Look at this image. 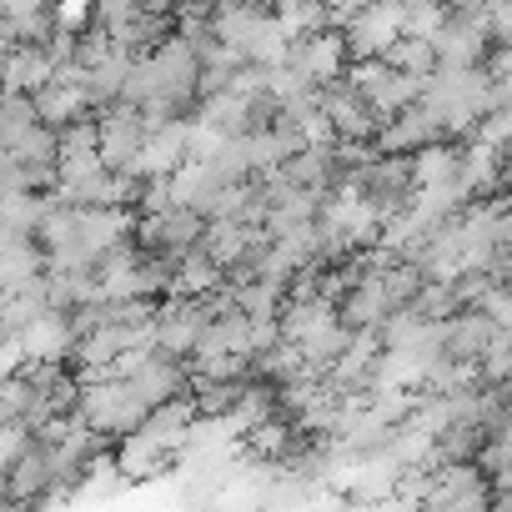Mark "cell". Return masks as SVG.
<instances>
[{"mask_svg": "<svg viewBox=\"0 0 512 512\" xmlns=\"http://www.w3.org/2000/svg\"><path fill=\"white\" fill-rule=\"evenodd\" d=\"M226 292V272L211 262V256L196 246L191 256H181L176 262V297H216Z\"/></svg>", "mask_w": 512, "mask_h": 512, "instance_id": "11", "label": "cell"}, {"mask_svg": "<svg viewBox=\"0 0 512 512\" xmlns=\"http://www.w3.org/2000/svg\"><path fill=\"white\" fill-rule=\"evenodd\" d=\"M191 121H196V126H206V131H216V136H226V141H236V136H251V111H246V96H236V91L201 96Z\"/></svg>", "mask_w": 512, "mask_h": 512, "instance_id": "10", "label": "cell"}, {"mask_svg": "<svg viewBox=\"0 0 512 512\" xmlns=\"http://www.w3.org/2000/svg\"><path fill=\"white\" fill-rule=\"evenodd\" d=\"M41 126V111H36V96H6V111H0V146H21L31 131Z\"/></svg>", "mask_w": 512, "mask_h": 512, "instance_id": "14", "label": "cell"}, {"mask_svg": "<svg viewBox=\"0 0 512 512\" xmlns=\"http://www.w3.org/2000/svg\"><path fill=\"white\" fill-rule=\"evenodd\" d=\"M96 126H101V161H106L111 171H131V166L146 156L151 126H146V111H141V106L116 101V106L96 111Z\"/></svg>", "mask_w": 512, "mask_h": 512, "instance_id": "3", "label": "cell"}, {"mask_svg": "<svg viewBox=\"0 0 512 512\" xmlns=\"http://www.w3.org/2000/svg\"><path fill=\"white\" fill-rule=\"evenodd\" d=\"M352 86L367 96V106L382 116V121H397L402 111H412L417 101H422V91H427V81H417V76H402L392 61H352Z\"/></svg>", "mask_w": 512, "mask_h": 512, "instance_id": "2", "label": "cell"}, {"mask_svg": "<svg viewBox=\"0 0 512 512\" xmlns=\"http://www.w3.org/2000/svg\"><path fill=\"white\" fill-rule=\"evenodd\" d=\"M502 332L472 307V312H462V317H452L447 327H442V347H447V357L452 362H467V367H482V357L492 352V342H497Z\"/></svg>", "mask_w": 512, "mask_h": 512, "instance_id": "8", "label": "cell"}, {"mask_svg": "<svg viewBox=\"0 0 512 512\" xmlns=\"http://www.w3.org/2000/svg\"><path fill=\"white\" fill-rule=\"evenodd\" d=\"M402 76H417V81H432L437 71H442V51H437V41H422V36H402L397 46H392V56H387Z\"/></svg>", "mask_w": 512, "mask_h": 512, "instance_id": "13", "label": "cell"}, {"mask_svg": "<svg viewBox=\"0 0 512 512\" xmlns=\"http://www.w3.org/2000/svg\"><path fill=\"white\" fill-rule=\"evenodd\" d=\"M317 101H322V111H327V121H332L337 141H377V136H382V126H387V121L367 106V96L352 86V76H342V81L322 86V91H317Z\"/></svg>", "mask_w": 512, "mask_h": 512, "instance_id": "5", "label": "cell"}, {"mask_svg": "<svg viewBox=\"0 0 512 512\" xmlns=\"http://www.w3.org/2000/svg\"><path fill=\"white\" fill-rule=\"evenodd\" d=\"M477 312H482L497 332H512V287H502V282H497V287L477 302Z\"/></svg>", "mask_w": 512, "mask_h": 512, "instance_id": "15", "label": "cell"}, {"mask_svg": "<svg viewBox=\"0 0 512 512\" xmlns=\"http://www.w3.org/2000/svg\"><path fill=\"white\" fill-rule=\"evenodd\" d=\"M287 66L307 81V86H332V81H342L347 71H352V51H347V36L342 31H322V36H302V41H292V56H287Z\"/></svg>", "mask_w": 512, "mask_h": 512, "instance_id": "6", "label": "cell"}, {"mask_svg": "<svg viewBox=\"0 0 512 512\" xmlns=\"http://www.w3.org/2000/svg\"><path fill=\"white\" fill-rule=\"evenodd\" d=\"M76 417L96 432V437H131V432H141L146 427V417H151V407H146V397L136 392V382H126V377H111V382H96V387H81V407H76Z\"/></svg>", "mask_w": 512, "mask_h": 512, "instance_id": "1", "label": "cell"}, {"mask_svg": "<svg viewBox=\"0 0 512 512\" xmlns=\"http://www.w3.org/2000/svg\"><path fill=\"white\" fill-rule=\"evenodd\" d=\"M442 141H447V131H442V121H437L427 106L402 111V116H397V121H387V126H382V136H377L382 156H417V151L442 146Z\"/></svg>", "mask_w": 512, "mask_h": 512, "instance_id": "7", "label": "cell"}, {"mask_svg": "<svg viewBox=\"0 0 512 512\" xmlns=\"http://www.w3.org/2000/svg\"><path fill=\"white\" fill-rule=\"evenodd\" d=\"M412 312H417L422 322L447 327L452 317H462V312H472V307H467V297H462V287H457V282H427V287H422V297L412 302Z\"/></svg>", "mask_w": 512, "mask_h": 512, "instance_id": "12", "label": "cell"}, {"mask_svg": "<svg viewBox=\"0 0 512 512\" xmlns=\"http://www.w3.org/2000/svg\"><path fill=\"white\" fill-rule=\"evenodd\" d=\"M36 111H41V126L51 131H66L76 121H91L96 116V101H91V86H76V81H56L36 96Z\"/></svg>", "mask_w": 512, "mask_h": 512, "instance_id": "9", "label": "cell"}, {"mask_svg": "<svg viewBox=\"0 0 512 512\" xmlns=\"http://www.w3.org/2000/svg\"><path fill=\"white\" fill-rule=\"evenodd\" d=\"M342 36H347L352 61H387L392 46L407 36V6H357Z\"/></svg>", "mask_w": 512, "mask_h": 512, "instance_id": "4", "label": "cell"}]
</instances>
